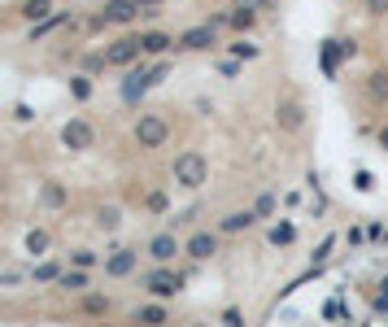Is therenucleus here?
Here are the masks:
<instances>
[{"instance_id": "2eb2a0df", "label": "nucleus", "mask_w": 388, "mask_h": 327, "mask_svg": "<svg viewBox=\"0 0 388 327\" xmlns=\"http://www.w3.org/2000/svg\"><path fill=\"white\" fill-rule=\"evenodd\" d=\"M257 218H262V214H257V210H236V214H227V218L218 222V232H223V236H236V232H249V227H253Z\"/></svg>"}, {"instance_id": "2f4dec72", "label": "nucleus", "mask_w": 388, "mask_h": 327, "mask_svg": "<svg viewBox=\"0 0 388 327\" xmlns=\"http://www.w3.org/2000/svg\"><path fill=\"white\" fill-rule=\"evenodd\" d=\"M170 74V61H158V66H148V79H153V88H158L162 79Z\"/></svg>"}, {"instance_id": "4be33fe9", "label": "nucleus", "mask_w": 388, "mask_h": 327, "mask_svg": "<svg viewBox=\"0 0 388 327\" xmlns=\"http://www.w3.org/2000/svg\"><path fill=\"white\" fill-rule=\"evenodd\" d=\"M31 280H35V284H57V280H61V266H57V262H44V266L31 270Z\"/></svg>"}, {"instance_id": "58836bf2", "label": "nucleus", "mask_w": 388, "mask_h": 327, "mask_svg": "<svg viewBox=\"0 0 388 327\" xmlns=\"http://www.w3.org/2000/svg\"><path fill=\"white\" fill-rule=\"evenodd\" d=\"M367 9L371 13H388V0H367Z\"/></svg>"}, {"instance_id": "9b49d317", "label": "nucleus", "mask_w": 388, "mask_h": 327, "mask_svg": "<svg viewBox=\"0 0 388 327\" xmlns=\"http://www.w3.org/2000/svg\"><path fill=\"white\" fill-rule=\"evenodd\" d=\"M100 13H105V22H110V27H131V22H136L144 9L136 5V0H110V5L100 9Z\"/></svg>"}, {"instance_id": "f8f14e48", "label": "nucleus", "mask_w": 388, "mask_h": 327, "mask_svg": "<svg viewBox=\"0 0 388 327\" xmlns=\"http://www.w3.org/2000/svg\"><path fill=\"white\" fill-rule=\"evenodd\" d=\"M175 254H184V244H179L175 232H158V236L148 240V258L153 262H175Z\"/></svg>"}, {"instance_id": "f704fd0d", "label": "nucleus", "mask_w": 388, "mask_h": 327, "mask_svg": "<svg viewBox=\"0 0 388 327\" xmlns=\"http://www.w3.org/2000/svg\"><path fill=\"white\" fill-rule=\"evenodd\" d=\"M148 210L162 214V210H166V192H148Z\"/></svg>"}, {"instance_id": "ddd939ff", "label": "nucleus", "mask_w": 388, "mask_h": 327, "mask_svg": "<svg viewBox=\"0 0 388 327\" xmlns=\"http://www.w3.org/2000/svg\"><path fill=\"white\" fill-rule=\"evenodd\" d=\"M184 254H188L192 262H210V258L218 254V236H214V232H196V236H188Z\"/></svg>"}, {"instance_id": "5701e85b", "label": "nucleus", "mask_w": 388, "mask_h": 327, "mask_svg": "<svg viewBox=\"0 0 388 327\" xmlns=\"http://www.w3.org/2000/svg\"><path fill=\"white\" fill-rule=\"evenodd\" d=\"M70 96L74 100H92V79L88 74H70Z\"/></svg>"}, {"instance_id": "cd10ccee", "label": "nucleus", "mask_w": 388, "mask_h": 327, "mask_svg": "<svg viewBox=\"0 0 388 327\" xmlns=\"http://www.w3.org/2000/svg\"><path fill=\"white\" fill-rule=\"evenodd\" d=\"M257 53H262V48H257V44H249V40H240V44H231V57H240V61H253Z\"/></svg>"}, {"instance_id": "72a5a7b5", "label": "nucleus", "mask_w": 388, "mask_h": 327, "mask_svg": "<svg viewBox=\"0 0 388 327\" xmlns=\"http://www.w3.org/2000/svg\"><path fill=\"white\" fill-rule=\"evenodd\" d=\"M13 118H18V122H31V118H35V109L27 105V100H18V105H13Z\"/></svg>"}, {"instance_id": "6ab92c4d", "label": "nucleus", "mask_w": 388, "mask_h": 327, "mask_svg": "<svg viewBox=\"0 0 388 327\" xmlns=\"http://www.w3.org/2000/svg\"><path fill=\"white\" fill-rule=\"evenodd\" d=\"M22 18H31V22H40V18H48L53 13V0H22V9H18Z\"/></svg>"}, {"instance_id": "e433bc0d", "label": "nucleus", "mask_w": 388, "mask_h": 327, "mask_svg": "<svg viewBox=\"0 0 388 327\" xmlns=\"http://www.w3.org/2000/svg\"><path fill=\"white\" fill-rule=\"evenodd\" d=\"M136 5H140L144 13H162V0H136Z\"/></svg>"}, {"instance_id": "dca6fc26", "label": "nucleus", "mask_w": 388, "mask_h": 327, "mask_svg": "<svg viewBox=\"0 0 388 327\" xmlns=\"http://www.w3.org/2000/svg\"><path fill=\"white\" fill-rule=\"evenodd\" d=\"M257 13H262V9H257V0H236V5H231V27L249 31L253 22H257Z\"/></svg>"}, {"instance_id": "c756f323", "label": "nucleus", "mask_w": 388, "mask_h": 327, "mask_svg": "<svg viewBox=\"0 0 388 327\" xmlns=\"http://www.w3.org/2000/svg\"><path fill=\"white\" fill-rule=\"evenodd\" d=\"M70 266H96V254H92V249H74V254H70Z\"/></svg>"}, {"instance_id": "c85d7f7f", "label": "nucleus", "mask_w": 388, "mask_h": 327, "mask_svg": "<svg viewBox=\"0 0 388 327\" xmlns=\"http://www.w3.org/2000/svg\"><path fill=\"white\" fill-rule=\"evenodd\" d=\"M83 310H88V314H105V310H110V297H100V292H92V297L83 301Z\"/></svg>"}, {"instance_id": "bb28decb", "label": "nucleus", "mask_w": 388, "mask_h": 327, "mask_svg": "<svg viewBox=\"0 0 388 327\" xmlns=\"http://www.w3.org/2000/svg\"><path fill=\"white\" fill-rule=\"evenodd\" d=\"M371 96L375 100H388V70H375L371 74Z\"/></svg>"}, {"instance_id": "f257e3e1", "label": "nucleus", "mask_w": 388, "mask_h": 327, "mask_svg": "<svg viewBox=\"0 0 388 327\" xmlns=\"http://www.w3.org/2000/svg\"><path fill=\"white\" fill-rule=\"evenodd\" d=\"M205 179H210V162H205L196 148H188V153L175 157V184H179V188L192 192V188H201Z\"/></svg>"}, {"instance_id": "20e7f679", "label": "nucleus", "mask_w": 388, "mask_h": 327, "mask_svg": "<svg viewBox=\"0 0 388 327\" xmlns=\"http://www.w3.org/2000/svg\"><path fill=\"white\" fill-rule=\"evenodd\" d=\"M170 140V122L162 114H140L136 118V144L140 148H162Z\"/></svg>"}, {"instance_id": "f03ea898", "label": "nucleus", "mask_w": 388, "mask_h": 327, "mask_svg": "<svg viewBox=\"0 0 388 327\" xmlns=\"http://www.w3.org/2000/svg\"><path fill=\"white\" fill-rule=\"evenodd\" d=\"M358 57V40L349 35V40H323V48H319V70L327 74V79H336L341 74V61H353Z\"/></svg>"}, {"instance_id": "7ed1b4c3", "label": "nucleus", "mask_w": 388, "mask_h": 327, "mask_svg": "<svg viewBox=\"0 0 388 327\" xmlns=\"http://www.w3.org/2000/svg\"><path fill=\"white\" fill-rule=\"evenodd\" d=\"M144 288L158 297V301H170V297L184 292V275L170 270V262H158V270H148V275H144Z\"/></svg>"}, {"instance_id": "a211bd4d", "label": "nucleus", "mask_w": 388, "mask_h": 327, "mask_svg": "<svg viewBox=\"0 0 388 327\" xmlns=\"http://www.w3.org/2000/svg\"><path fill=\"white\" fill-rule=\"evenodd\" d=\"M40 201H44V206H48V210H61V206H66V201H70V196H66V188H61L57 179H48V184L40 188Z\"/></svg>"}, {"instance_id": "6e6552de", "label": "nucleus", "mask_w": 388, "mask_h": 327, "mask_svg": "<svg viewBox=\"0 0 388 327\" xmlns=\"http://www.w3.org/2000/svg\"><path fill=\"white\" fill-rule=\"evenodd\" d=\"M153 88V79H148V66H140V70H131L122 79V88H118V96H122V105H140L144 100V92Z\"/></svg>"}, {"instance_id": "a878e982", "label": "nucleus", "mask_w": 388, "mask_h": 327, "mask_svg": "<svg viewBox=\"0 0 388 327\" xmlns=\"http://www.w3.org/2000/svg\"><path fill=\"white\" fill-rule=\"evenodd\" d=\"M44 249H48V232H27V254L44 258Z\"/></svg>"}, {"instance_id": "ea45409f", "label": "nucleus", "mask_w": 388, "mask_h": 327, "mask_svg": "<svg viewBox=\"0 0 388 327\" xmlns=\"http://www.w3.org/2000/svg\"><path fill=\"white\" fill-rule=\"evenodd\" d=\"M375 140H380V148H384V153H388V122H384V127L375 131Z\"/></svg>"}, {"instance_id": "393cba45", "label": "nucleus", "mask_w": 388, "mask_h": 327, "mask_svg": "<svg viewBox=\"0 0 388 327\" xmlns=\"http://www.w3.org/2000/svg\"><path fill=\"white\" fill-rule=\"evenodd\" d=\"M136 323H166V306H140Z\"/></svg>"}, {"instance_id": "1a4fd4ad", "label": "nucleus", "mask_w": 388, "mask_h": 327, "mask_svg": "<svg viewBox=\"0 0 388 327\" xmlns=\"http://www.w3.org/2000/svg\"><path fill=\"white\" fill-rule=\"evenodd\" d=\"M214 44H218V27L214 22H205V27H192V31L179 35V48H184V53H205V48H214Z\"/></svg>"}, {"instance_id": "4c0bfd02", "label": "nucleus", "mask_w": 388, "mask_h": 327, "mask_svg": "<svg viewBox=\"0 0 388 327\" xmlns=\"http://www.w3.org/2000/svg\"><path fill=\"white\" fill-rule=\"evenodd\" d=\"M323 314H327V319H336V314H345V306H341V301H327Z\"/></svg>"}, {"instance_id": "a19ab883", "label": "nucleus", "mask_w": 388, "mask_h": 327, "mask_svg": "<svg viewBox=\"0 0 388 327\" xmlns=\"http://www.w3.org/2000/svg\"><path fill=\"white\" fill-rule=\"evenodd\" d=\"M375 310H380V314H388V292H380V297H375Z\"/></svg>"}, {"instance_id": "39448f33", "label": "nucleus", "mask_w": 388, "mask_h": 327, "mask_svg": "<svg viewBox=\"0 0 388 327\" xmlns=\"http://www.w3.org/2000/svg\"><path fill=\"white\" fill-rule=\"evenodd\" d=\"M275 127L283 131V136H297L301 127H305V105L297 96H283L279 105H275Z\"/></svg>"}, {"instance_id": "473e14b6", "label": "nucleus", "mask_w": 388, "mask_h": 327, "mask_svg": "<svg viewBox=\"0 0 388 327\" xmlns=\"http://www.w3.org/2000/svg\"><path fill=\"white\" fill-rule=\"evenodd\" d=\"M253 210L262 214V218H266V214H275V196H271V192H262V196H257V206H253Z\"/></svg>"}, {"instance_id": "423d86ee", "label": "nucleus", "mask_w": 388, "mask_h": 327, "mask_svg": "<svg viewBox=\"0 0 388 327\" xmlns=\"http://www.w3.org/2000/svg\"><path fill=\"white\" fill-rule=\"evenodd\" d=\"M61 144L70 148V153H83V148L96 144V127H92L88 118H70L66 127H61Z\"/></svg>"}, {"instance_id": "0eeeda50", "label": "nucleus", "mask_w": 388, "mask_h": 327, "mask_svg": "<svg viewBox=\"0 0 388 327\" xmlns=\"http://www.w3.org/2000/svg\"><path fill=\"white\" fill-rule=\"evenodd\" d=\"M105 57H110V66H136L144 57V44H140V35H122L105 48Z\"/></svg>"}, {"instance_id": "c9c22d12", "label": "nucleus", "mask_w": 388, "mask_h": 327, "mask_svg": "<svg viewBox=\"0 0 388 327\" xmlns=\"http://www.w3.org/2000/svg\"><path fill=\"white\" fill-rule=\"evenodd\" d=\"M240 319H245V314H240L236 306H231V310H223V323H227V327H240Z\"/></svg>"}, {"instance_id": "412c9836", "label": "nucleus", "mask_w": 388, "mask_h": 327, "mask_svg": "<svg viewBox=\"0 0 388 327\" xmlns=\"http://www.w3.org/2000/svg\"><path fill=\"white\" fill-rule=\"evenodd\" d=\"M118 222H122V210H118V206H105V210H96V227H100V232H114Z\"/></svg>"}, {"instance_id": "9d476101", "label": "nucleus", "mask_w": 388, "mask_h": 327, "mask_svg": "<svg viewBox=\"0 0 388 327\" xmlns=\"http://www.w3.org/2000/svg\"><path fill=\"white\" fill-rule=\"evenodd\" d=\"M136 266H140V254H136V249H114V254L105 258V275H110V280H127Z\"/></svg>"}, {"instance_id": "4468645a", "label": "nucleus", "mask_w": 388, "mask_h": 327, "mask_svg": "<svg viewBox=\"0 0 388 327\" xmlns=\"http://www.w3.org/2000/svg\"><path fill=\"white\" fill-rule=\"evenodd\" d=\"M140 44H144V57H162V53H170V48H179V40L166 35V31H144Z\"/></svg>"}, {"instance_id": "b1692460", "label": "nucleus", "mask_w": 388, "mask_h": 327, "mask_svg": "<svg viewBox=\"0 0 388 327\" xmlns=\"http://www.w3.org/2000/svg\"><path fill=\"white\" fill-rule=\"evenodd\" d=\"M293 240H297L293 222H275V227H271V244H293Z\"/></svg>"}, {"instance_id": "79ce46f5", "label": "nucleus", "mask_w": 388, "mask_h": 327, "mask_svg": "<svg viewBox=\"0 0 388 327\" xmlns=\"http://www.w3.org/2000/svg\"><path fill=\"white\" fill-rule=\"evenodd\" d=\"M380 292H388V275H384V280H380Z\"/></svg>"}, {"instance_id": "7c9ffc66", "label": "nucleus", "mask_w": 388, "mask_h": 327, "mask_svg": "<svg viewBox=\"0 0 388 327\" xmlns=\"http://www.w3.org/2000/svg\"><path fill=\"white\" fill-rule=\"evenodd\" d=\"M331 244H336V236H327V240H323V244L314 249V266H323V262L331 258Z\"/></svg>"}, {"instance_id": "aec40b11", "label": "nucleus", "mask_w": 388, "mask_h": 327, "mask_svg": "<svg viewBox=\"0 0 388 327\" xmlns=\"http://www.w3.org/2000/svg\"><path fill=\"white\" fill-rule=\"evenodd\" d=\"M61 22H66V18H53V13L40 18V22H31V44H35V40H44V35H53V31L61 27Z\"/></svg>"}, {"instance_id": "f3484780", "label": "nucleus", "mask_w": 388, "mask_h": 327, "mask_svg": "<svg viewBox=\"0 0 388 327\" xmlns=\"http://www.w3.org/2000/svg\"><path fill=\"white\" fill-rule=\"evenodd\" d=\"M57 288H66V292H83V288H88V266H70V270H61Z\"/></svg>"}]
</instances>
